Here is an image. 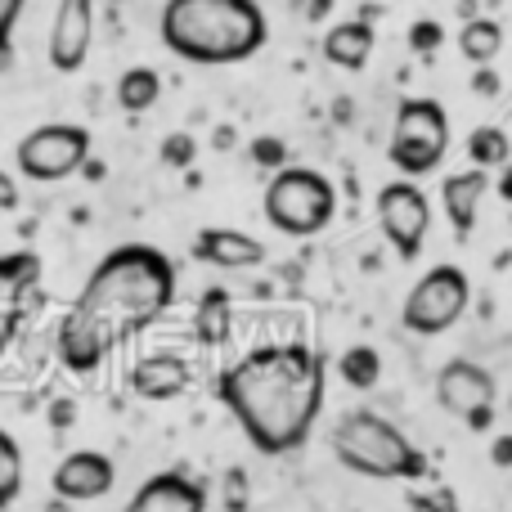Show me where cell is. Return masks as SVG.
<instances>
[{"mask_svg": "<svg viewBox=\"0 0 512 512\" xmlns=\"http://www.w3.org/2000/svg\"><path fill=\"white\" fill-rule=\"evenodd\" d=\"M176 301V265L153 243H122L90 270L59 324V360L68 373H95L131 337L158 324Z\"/></svg>", "mask_w": 512, "mask_h": 512, "instance_id": "1", "label": "cell"}, {"mask_svg": "<svg viewBox=\"0 0 512 512\" xmlns=\"http://www.w3.org/2000/svg\"><path fill=\"white\" fill-rule=\"evenodd\" d=\"M328 364L306 342L256 346L216 378V396L265 459L297 454L324 414Z\"/></svg>", "mask_w": 512, "mask_h": 512, "instance_id": "2", "label": "cell"}, {"mask_svg": "<svg viewBox=\"0 0 512 512\" xmlns=\"http://www.w3.org/2000/svg\"><path fill=\"white\" fill-rule=\"evenodd\" d=\"M158 36L176 59L198 68H234L261 54L270 23L256 0H167Z\"/></svg>", "mask_w": 512, "mask_h": 512, "instance_id": "3", "label": "cell"}, {"mask_svg": "<svg viewBox=\"0 0 512 512\" xmlns=\"http://www.w3.org/2000/svg\"><path fill=\"white\" fill-rule=\"evenodd\" d=\"M333 454L346 472L369 481H418L427 477V454L373 409H346L333 423Z\"/></svg>", "mask_w": 512, "mask_h": 512, "instance_id": "4", "label": "cell"}, {"mask_svg": "<svg viewBox=\"0 0 512 512\" xmlns=\"http://www.w3.org/2000/svg\"><path fill=\"white\" fill-rule=\"evenodd\" d=\"M265 221L288 239H315L337 216V189L315 167H283L270 176L261 198Z\"/></svg>", "mask_w": 512, "mask_h": 512, "instance_id": "5", "label": "cell"}, {"mask_svg": "<svg viewBox=\"0 0 512 512\" xmlns=\"http://www.w3.org/2000/svg\"><path fill=\"white\" fill-rule=\"evenodd\" d=\"M450 153V117L441 99H400L391 122L387 158L405 180H423Z\"/></svg>", "mask_w": 512, "mask_h": 512, "instance_id": "6", "label": "cell"}, {"mask_svg": "<svg viewBox=\"0 0 512 512\" xmlns=\"http://www.w3.org/2000/svg\"><path fill=\"white\" fill-rule=\"evenodd\" d=\"M472 279L459 265H432L423 279L409 288L405 306H400V324L414 337H441L468 315Z\"/></svg>", "mask_w": 512, "mask_h": 512, "instance_id": "7", "label": "cell"}, {"mask_svg": "<svg viewBox=\"0 0 512 512\" xmlns=\"http://www.w3.org/2000/svg\"><path fill=\"white\" fill-rule=\"evenodd\" d=\"M14 162L32 185H59V180L86 171L90 162V131L72 122H45L27 131L14 149Z\"/></svg>", "mask_w": 512, "mask_h": 512, "instance_id": "8", "label": "cell"}, {"mask_svg": "<svg viewBox=\"0 0 512 512\" xmlns=\"http://www.w3.org/2000/svg\"><path fill=\"white\" fill-rule=\"evenodd\" d=\"M378 225L400 261H414L427 243V230H432V203L414 180L400 176L378 189Z\"/></svg>", "mask_w": 512, "mask_h": 512, "instance_id": "9", "label": "cell"}, {"mask_svg": "<svg viewBox=\"0 0 512 512\" xmlns=\"http://www.w3.org/2000/svg\"><path fill=\"white\" fill-rule=\"evenodd\" d=\"M436 400H441L445 414L468 423L472 432H486L495 423V400H499L495 373L472 360H450L436 373Z\"/></svg>", "mask_w": 512, "mask_h": 512, "instance_id": "10", "label": "cell"}, {"mask_svg": "<svg viewBox=\"0 0 512 512\" xmlns=\"http://www.w3.org/2000/svg\"><path fill=\"white\" fill-rule=\"evenodd\" d=\"M90 45H95V0H59L54 5V23H50V68L72 77L86 68Z\"/></svg>", "mask_w": 512, "mask_h": 512, "instance_id": "11", "label": "cell"}, {"mask_svg": "<svg viewBox=\"0 0 512 512\" xmlns=\"http://www.w3.org/2000/svg\"><path fill=\"white\" fill-rule=\"evenodd\" d=\"M36 288H41V256L36 252H5L0 256V355L14 342L18 324L27 319Z\"/></svg>", "mask_w": 512, "mask_h": 512, "instance_id": "12", "label": "cell"}, {"mask_svg": "<svg viewBox=\"0 0 512 512\" xmlns=\"http://www.w3.org/2000/svg\"><path fill=\"white\" fill-rule=\"evenodd\" d=\"M117 481V468L108 454L99 450H72L59 459V468L50 472V490L63 504H90V499H104Z\"/></svg>", "mask_w": 512, "mask_h": 512, "instance_id": "13", "label": "cell"}, {"mask_svg": "<svg viewBox=\"0 0 512 512\" xmlns=\"http://www.w3.org/2000/svg\"><path fill=\"white\" fill-rule=\"evenodd\" d=\"M122 512H207V486L189 472L171 468L144 481Z\"/></svg>", "mask_w": 512, "mask_h": 512, "instance_id": "14", "label": "cell"}, {"mask_svg": "<svg viewBox=\"0 0 512 512\" xmlns=\"http://www.w3.org/2000/svg\"><path fill=\"white\" fill-rule=\"evenodd\" d=\"M486 189H490V171H481V167H468V171H454V176H445L441 207H445V221L454 225V239H468V234H472Z\"/></svg>", "mask_w": 512, "mask_h": 512, "instance_id": "15", "label": "cell"}, {"mask_svg": "<svg viewBox=\"0 0 512 512\" xmlns=\"http://www.w3.org/2000/svg\"><path fill=\"white\" fill-rule=\"evenodd\" d=\"M194 256L216 270H256L265 265V243L243 230H203L194 239Z\"/></svg>", "mask_w": 512, "mask_h": 512, "instance_id": "16", "label": "cell"}, {"mask_svg": "<svg viewBox=\"0 0 512 512\" xmlns=\"http://www.w3.org/2000/svg\"><path fill=\"white\" fill-rule=\"evenodd\" d=\"M373 23L369 18H342L324 32V59L342 72H360L373 59Z\"/></svg>", "mask_w": 512, "mask_h": 512, "instance_id": "17", "label": "cell"}, {"mask_svg": "<svg viewBox=\"0 0 512 512\" xmlns=\"http://www.w3.org/2000/svg\"><path fill=\"white\" fill-rule=\"evenodd\" d=\"M189 382L194 378H189V364L180 355H149L131 369V387L144 400H171L180 391H189Z\"/></svg>", "mask_w": 512, "mask_h": 512, "instance_id": "18", "label": "cell"}, {"mask_svg": "<svg viewBox=\"0 0 512 512\" xmlns=\"http://www.w3.org/2000/svg\"><path fill=\"white\" fill-rule=\"evenodd\" d=\"M499 50H504V27L495 23V18H468L459 32V54L468 63H477V68H490V63L499 59Z\"/></svg>", "mask_w": 512, "mask_h": 512, "instance_id": "19", "label": "cell"}, {"mask_svg": "<svg viewBox=\"0 0 512 512\" xmlns=\"http://www.w3.org/2000/svg\"><path fill=\"white\" fill-rule=\"evenodd\" d=\"M162 99V77L153 68H126L122 81H117V108L122 113H149Z\"/></svg>", "mask_w": 512, "mask_h": 512, "instance_id": "20", "label": "cell"}, {"mask_svg": "<svg viewBox=\"0 0 512 512\" xmlns=\"http://www.w3.org/2000/svg\"><path fill=\"white\" fill-rule=\"evenodd\" d=\"M230 315H234L230 292H225V288H207V297L198 301V319H194L198 342H203V346L225 342V337H230Z\"/></svg>", "mask_w": 512, "mask_h": 512, "instance_id": "21", "label": "cell"}, {"mask_svg": "<svg viewBox=\"0 0 512 512\" xmlns=\"http://www.w3.org/2000/svg\"><path fill=\"white\" fill-rule=\"evenodd\" d=\"M468 158H472V167H481V171H504L508 162H512V140H508V131L504 126H477V131L468 135Z\"/></svg>", "mask_w": 512, "mask_h": 512, "instance_id": "22", "label": "cell"}, {"mask_svg": "<svg viewBox=\"0 0 512 512\" xmlns=\"http://www.w3.org/2000/svg\"><path fill=\"white\" fill-rule=\"evenodd\" d=\"M337 373L351 391H373L382 378V355L373 346H346L342 360H337Z\"/></svg>", "mask_w": 512, "mask_h": 512, "instance_id": "23", "label": "cell"}, {"mask_svg": "<svg viewBox=\"0 0 512 512\" xmlns=\"http://www.w3.org/2000/svg\"><path fill=\"white\" fill-rule=\"evenodd\" d=\"M18 490H23V450H18V441L0 427V512L14 504Z\"/></svg>", "mask_w": 512, "mask_h": 512, "instance_id": "24", "label": "cell"}, {"mask_svg": "<svg viewBox=\"0 0 512 512\" xmlns=\"http://www.w3.org/2000/svg\"><path fill=\"white\" fill-rule=\"evenodd\" d=\"M27 0H0V72L14 63V27L23 18Z\"/></svg>", "mask_w": 512, "mask_h": 512, "instance_id": "25", "label": "cell"}, {"mask_svg": "<svg viewBox=\"0 0 512 512\" xmlns=\"http://www.w3.org/2000/svg\"><path fill=\"white\" fill-rule=\"evenodd\" d=\"M248 153H252V162H256V167H261V171H270V176H274V171H283V167H288V144H283L279 135H256Z\"/></svg>", "mask_w": 512, "mask_h": 512, "instance_id": "26", "label": "cell"}, {"mask_svg": "<svg viewBox=\"0 0 512 512\" xmlns=\"http://www.w3.org/2000/svg\"><path fill=\"white\" fill-rule=\"evenodd\" d=\"M445 41V27L436 23V18H418L414 27H409V45H414V54H436Z\"/></svg>", "mask_w": 512, "mask_h": 512, "instance_id": "27", "label": "cell"}, {"mask_svg": "<svg viewBox=\"0 0 512 512\" xmlns=\"http://www.w3.org/2000/svg\"><path fill=\"white\" fill-rule=\"evenodd\" d=\"M194 153H198V144H194V135L189 131H176V135L162 140V162H167V167H189Z\"/></svg>", "mask_w": 512, "mask_h": 512, "instance_id": "28", "label": "cell"}, {"mask_svg": "<svg viewBox=\"0 0 512 512\" xmlns=\"http://www.w3.org/2000/svg\"><path fill=\"white\" fill-rule=\"evenodd\" d=\"M243 508H248V477L239 468H230V477H225V512H243Z\"/></svg>", "mask_w": 512, "mask_h": 512, "instance_id": "29", "label": "cell"}, {"mask_svg": "<svg viewBox=\"0 0 512 512\" xmlns=\"http://www.w3.org/2000/svg\"><path fill=\"white\" fill-rule=\"evenodd\" d=\"M18 203H23V194H18L14 176H9V171H0V212H14Z\"/></svg>", "mask_w": 512, "mask_h": 512, "instance_id": "30", "label": "cell"}, {"mask_svg": "<svg viewBox=\"0 0 512 512\" xmlns=\"http://www.w3.org/2000/svg\"><path fill=\"white\" fill-rule=\"evenodd\" d=\"M490 463H495V468H512V436H495V445H490Z\"/></svg>", "mask_w": 512, "mask_h": 512, "instance_id": "31", "label": "cell"}, {"mask_svg": "<svg viewBox=\"0 0 512 512\" xmlns=\"http://www.w3.org/2000/svg\"><path fill=\"white\" fill-rule=\"evenodd\" d=\"M472 90H477V95H499V77L490 68H477V77H472Z\"/></svg>", "mask_w": 512, "mask_h": 512, "instance_id": "32", "label": "cell"}, {"mask_svg": "<svg viewBox=\"0 0 512 512\" xmlns=\"http://www.w3.org/2000/svg\"><path fill=\"white\" fill-rule=\"evenodd\" d=\"M72 418H77V409H72V400H59V405L50 409V423H54V427H68Z\"/></svg>", "mask_w": 512, "mask_h": 512, "instance_id": "33", "label": "cell"}, {"mask_svg": "<svg viewBox=\"0 0 512 512\" xmlns=\"http://www.w3.org/2000/svg\"><path fill=\"white\" fill-rule=\"evenodd\" d=\"M495 189H499V198H504V203H512V162H508V167H504V171H499Z\"/></svg>", "mask_w": 512, "mask_h": 512, "instance_id": "34", "label": "cell"}, {"mask_svg": "<svg viewBox=\"0 0 512 512\" xmlns=\"http://www.w3.org/2000/svg\"><path fill=\"white\" fill-rule=\"evenodd\" d=\"M328 5H333V0H315V5H310V18H319V14H324V9Z\"/></svg>", "mask_w": 512, "mask_h": 512, "instance_id": "35", "label": "cell"}]
</instances>
